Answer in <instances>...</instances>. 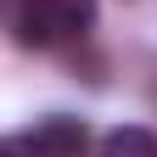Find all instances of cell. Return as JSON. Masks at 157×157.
Listing matches in <instances>:
<instances>
[{"instance_id":"1","label":"cell","mask_w":157,"mask_h":157,"mask_svg":"<svg viewBox=\"0 0 157 157\" xmlns=\"http://www.w3.org/2000/svg\"><path fill=\"white\" fill-rule=\"evenodd\" d=\"M0 17L17 45L51 51L62 39H84L95 28V0H0Z\"/></svg>"},{"instance_id":"2","label":"cell","mask_w":157,"mask_h":157,"mask_svg":"<svg viewBox=\"0 0 157 157\" xmlns=\"http://www.w3.org/2000/svg\"><path fill=\"white\" fill-rule=\"evenodd\" d=\"M17 151L23 157H84L90 151V124L73 112H45L17 135Z\"/></svg>"},{"instance_id":"3","label":"cell","mask_w":157,"mask_h":157,"mask_svg":"<svg viewBox=\"0 0 157 157\" xmlns=\"http://www.w3.org/2000/svg\"><path fill=\"white\" fill-rule=\"evenodd\" d=\"M101 157H157V135L140 124H118L101 140Z\"/></svg>"},{"instance_id":"4","label":"cell","mask_w":157,"mask_h":157,"mask_svg":"<svg viewBox=\"0 0 157 157\" xmlns=\"http://www.w3.org/2000/svg\"><path fill=\"white\" fill-rule=\"evenodd\" d=\"M0 157H17V140H0Z\"/></svg>"}]
</instances>
